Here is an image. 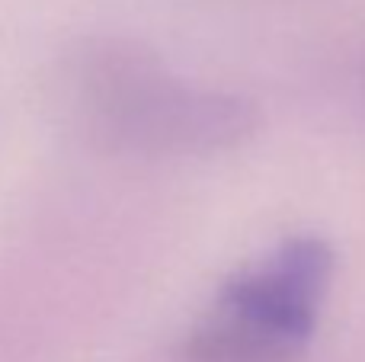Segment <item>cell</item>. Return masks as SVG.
<instances>
[{
  "mask_svg": "<svg viewBox=\"0 0 365 362\" xmlns=\"http://www.w3.org/2000/svg\"><path fill=\"white\" fill-rule=\"evenodd\" d=\"M336 273L324 237L298 234L221 282L180 346V362H298Z\"/></svg>",
  "mask_w": 365,
  "mask_h": 362,
  "instance_id": "cell-2",
  "label": "cell"
},
{
  "mask_svg": "<svg viewBox=\"0 0 365 362\" xmlns=\"http://www.w3.org/2000/svg\"><path fill=\"white\" fill-rule=\"evenodd\" d=\"M71 100L103 148L135 157L237 151L263 122L253 100L182 81L151 48L128 38H93L77 51Z\"/></svg>",
  "mask_w": 365,
  "mask_h": 362,
  "instance_id": "cell-1",
  "label": "cell"
}]
</instances>
